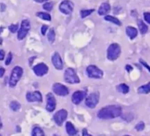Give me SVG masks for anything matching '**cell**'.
I'll list each match as a JSON object with an SVG mask.
<instances>
[{"instance_id":"cell-1","label":"cell","mask_w":150,"mask_h":136,"mask_svg":"<svg viewBox=\"0 0 150 136\" xmlns=\"http://www.w3.org/2000/svg\"><path fill=\"white\" fill-rule=\"evenodd\" d=\"M122 112V108L119 105H108L99 111L98 117L101 119H112L119 117Z\"/></svg>"},{"instance_id":"cell-2","label":"cell","mask_w":150,"mask_h":136,"mask_svg":"<svg viewBox=\"0 0 150 136\" xmlns=\"http://www.w3.org/2000/svg\"><path fill=\"white\" fill-rule=\"evenodd\" d=\"M23 69L19 66H16L13 69L9 80V85L11 87H15L23 75Z\"/></svg>"},{"instance_id":"cell-3","label":"cell","mask_w":150,"mask_h":136,"mask_svg":"<svg viewBox=\"0 0 150 136\" xmlns=\"http://www.w3.org/2000/svg\"><path fill=\"white\" fill-rule=\"evenodd\" d=\"M121 52H122V50H121L120 45L117 43H112L108 47L107 56L110 61H115L119 58Z\"/></svg>"},{"instance_id":"cell-4","label":"cell","mask_w":150,"mask_h":136,"mask_svg":"<svg viewBox=\"0 0 150 136\" xmlns=\"http://www.w3.org/2000/svg\"><path fill=\"white\" fill-rule=\"evenodd\" d=\"M64 80L68 84H78L80 82L78 75H77L74 70L72 68H67L64 73Z\"/></svg>"},{"instance_id":"cell-5","label":"cell","mask_w":150,"mask_h":136,"mask_svg":"<svg viewBox=\"0 0 150 136\" xmlns=\"http://www.w3.org/2000/svg\"><path fill=\"white\" fill-rule=\"evenodd\" d=\"M86 72H87L89 78H102L103 77V72L99 68H98L95 65H89L86 69Z\"/></svg>"},{"instance_id":"cell-6","label":"cell","mask_w":150,"mask_h":136,"mask_svg":"<svg viewBox=\"0 0 150 136\" xmlns=\"http://www.w3.org/2000/svg\"><path fill=\"white\" fill-rule=\"evenodd\" d=\"M30 27L31 26H30V23L28 20H23L21 21V28L18 31V39L19 40H21L27 36L28 31L30 29Z\"/></svg>"},{"instance_id":"cell-7","label":"cell","mask_w":150,"mask_h":136,"mask_svg":"<svg viewBox=\"0 0 150 136\" xmlns=\"http://www.w3.org/2000/svg\"><path fill=\"white\" fill-rule=\"evenodd\" d=\"M74 7V5L71 1L64 0L60 3V6H59V10L62 13L65 14V15H70L73 11Z\"/></svg>"},{"instance_id":"cell-8","label":"cell","mask_w":150,"mask_h":136,"mask_svg":"<svg viewBox=\"0 0 150 136\" xmlns=\"http://www.w3.org/2000/svg\"><path fill=\"white\" fill-rule=\"evenodd\" d=\"M99 101V95L97 92L89 94L86 100V105L90 108H94Z\"/></svg>"},{"instance_id":"cell-9","label":"cell","mask_w":150,"mask_h":136,"mask_svg":"<svg viewBox=\"0 0 150 136\" xmlns=\"http://www.w3.org/2000/svg\"><path fill=\"white\" fill-rule=\"evenodd\" d=\"M52 91L54 94L58 96H66L69 94V91L66 86L60 84V83H55L52 86Z\"/></svg>"},{"instance_id":"cell-10","label":"cell","mask_w":150,"mask_h":136,"mask_svg":"<svg viewBox=\"0 0 150 136\" xmlns=\"http://www.w3.org/2000/svg\"><path fill=\"white\" fill-rule=\"evenodd\" d=\"M68 116V112L65 109H61L57 111L54 115V121L58 126H62L63 123Z\"/></svg>"},{"instance_id":"cell-11","label":"cell","mask_w":150,"mask_h":136,"mask_svg":"<svg viewBox=\"0 0 150 136\" xmlns=\"http://www.w3.org/2000/svg\"><path fill=\"white\" fill-rule=\"evenodd\" d=\"M33 71L37 76H44L48 73V66L44 63H40L33 67Z\"/></svg>"},{"instance_id":"cell-12","label":"cell","mask_w":150,"mask_h":136,"mask_svg":"<svg viewBox=\"0 0 150 136\" xmlns=\"http://www.w3.org/2000/svg\"><path fill=\"white\" fill-rule=\"evenodd\" d=\"M26 98L29 103H33V102H42V95L41 92L38 91H33V92H29L26 94Z\"/></svg>"},{"instance_id":"cell-13","label":"cell","mask_w":150,"mask_h":136,"mask_svg":"<svg viewBox=\"0 0 150 136\" xmlns=\"http://www.w3.org/2000/svg\"><path fill=\"white\" fill-rule=\"evenodd\" d=\"M56 100L54 95L52 93H49L47 95V106L46 109L49 112H52L54 111L56 108Z\"/></svg>"},{"instance_id":"cell-14","label":"cell","mask_w":150,"mask_h":136,"mask_svg":"<svg viewBox=\"0 0 150 136\" xmlns=\"http://www.w3.org/2000/svg\"><path fill=\"white\" fill-rule=\"evenodd\" d=\"M86 93L83 91H75L71 97V101L75 105H79V104L83 101L84 97H86Z\"/></svg>"},{"instance_id":"cell-15","label":"cell","mask_w":150,"mask_h":136,"mask_svg":"<svg viewBox=\"0 0 150 136\" xmlns=\"http://www.w3.org/2000/svg\"><path fill=\"white\" fill-rule=\"evenodd\" d=\"M52 61L57 70H62L63 68V63L59 53L55 52L53 54L52 56Z\"/></svg>"},{"instance_id":"cell-16","label":"cell","mask_w":150,"mask_h":136,"mask_svg":"<svg viewBox=\"0 0 150 136\" xmlns=\"http://www.w3.org/2000/svg\"><path fill=\"white\" fill-rule=\"evenodd\" d=\"M110 11V5L108 2H104L99 8L98 14L99 15H105L108 14Z\"/></svg>"},{"instance_id":"cell-17","label":"cell","mask_w":150,"mask_h":136,"mask_svg":"<svg viewBox=\"0 0 150 136\" xmlns=\"http://www.w3.org/2000/svg\"><path fill=\"white\" fill-rule=\"evenodd\" d=\"M127 35L130 38L131 40H133L138 35V30L132 27H127L126 28Z\"/></svg>"},{"instance_id":"cell-18","label":"cell","mask_w":150,"mask_h":136,"mask_svg":"<svg viewBox=\"0 0 150 136\" xmlns=\"http://www.w3.org/2000/svg\"><path fill=\"white\" fill-rule=\"evenodd\" d=\"M66 130L68 135H74L77 133V130L75 129V127L74 126V124L71 122H70V121L66 122Z\"/></svg>"},{"instance_id":"cell-19","label":"cell","mask_w":150,"mask_h":136,"mask_svg":"<svg viewBox=\"0 0 150 136\" xmlns=\"http://www.w3.org/2000/svg\"><path fill=\"white\" fill-rule=\"evenodd\" d=\"M139 94H149L150 92V82L146 85H143L138 89Z\"/></svg>"},{"instance_id":"cell-20","label":"cell","mask_w":150,"mask_h":136,"mask_svg":"<svg viewBox=\"0 0 150 136\" xmlns=\"http://www.w3.org/2000/svg\"><path fill=\"white\" fill-rule=\"evenodd\" d=\"M138 26L140 31H141L142 35H144V34H146L147 32V31H148V27L144 24V21H141V20H138Z\"/></svg>"},{"instance_id":"cell-21","label":"cell","mask_w":150,"mask_h":136,"mask_svg":"<svg viewBox=\"0 0 150 136\" xmlns=\"http://www.w3.org/2000/svg\"><path fill=\"white\" fill-rule=\"evenodd\" d=\"M117 90L119 92H122L123 94H127L129 91V88L127 84H121L117 86Z\"/></svg>"},{"instance_id":"cell-22","label":"cell","mask_w":150,"mask_h":136,"mask_svg":"<svg viewBox=\"0 0 150 136\" xmlns=\"http://www.w3.org/2000/svg\"><path fill=\"white\" fill-rule=\"evenodd\" d=\"M105 19L106 20V21H109V22L113 23V24H116V25L118 26L122 25V23H121V21H119L118 18H115V17L113 16H111V15H106V16L105 17Z\"/></svg>"},{"instance_id":"cell-23","label":"cell","mask_w":150,"mask_h":136,"mask_svg":"<svg viewBox=\"0 0 150 136\" xmlns=\"http://www.w3.org/2000/svg\"><path fill=\"white\" fill-rule=\"evenodd\" d=\"M36 15H37L38 18H41V19H43V20H46V21H50L52 20L51 15H50L49 13H47L38 12L36 13Z\"/></svg>"},{"instance_id":"cell-24","label":"cell","mask_w":150,"mask_h":136,"mask_svg":"<svg viewBox=\"0 0 150 136\" xmlns=\"http://www.w3.org/2000/svg\"><path fill=\"white\" fill-rule=\"evenodd\" d=\"M47 39L50 43H53L55 40V32H54V29H51L49 31V33L47 34Z\"/></svg>"},{"instance_id":"cell-25","label":"cell","mask_w":150,"mask_h":136,"mask_svg":"<svg viewBox=\"0 0 150 136\" xmlns=\"http://www.w3.org/2000/svg\"><path fill=\"white\" fill-rule=\"evenodd\" d=\"M32 135L33 136H44V133L43 130L40 127H35L33 130L32 132Z\"/></svg>"},{"instance_id":"cell-26","label":"cell","mask_w":150,"mask_h":136,"mask_svg":"<svg viewBox=\"0 0 150 136\" xmlns=\"http://www.w3.org/2000/svg\"><path fill=\"white\" fill-rule=\"evenodd\" d=\"M10 108L12 111H18L21 108V104L17 101H12L10 104Z\"/></svg>"},{"instance_id":"cell-27","label":"cell","mask_w":150,"mask_h":136,"mask_svg":"<svg viewBox=\"0 0 150 136\" xmlns=\"http://www.w3.org/2000/svg\"><path fill=\"white\" fill-rule=\"evenodd\" d=\"M94 12V9H90V10H82L80 11V16L82 18H85L87 16L90 15L92 13Z\"/></svg>"},{"instance_id":"cell-28","label":"cell","mask_w":150,"mask_h":136,"mask_svg":"<svg viewBox=\"0 0 150 136\" xmlns=\"http://www.w3.org/2000/svg\"><path fill=\"white\" fill-rule=\"evenodd\" d=\"M43 8L44 10L47 11H51L53 8V4L52 2H46L44 5H43Z\"/></svg>"},{"instance_id":"cell-29","label":"cell","mask_w":150,"mask_h":136,"mask_svg":"<svg viewBox=\"0 0 150 136\" xmlns=\"http://www.w3.org/2000/svg\"><path fill=\"white\" fill-rule=\"evenodd\" d=\"M144 127H145V124H144V123L143 122V121H141V122L138 123V124L135 125V130H136L137 131H142L144 129Z\"/></svg>"},{"instance_id":"cell-30","label":"cell","mask_w":150,"mask_h":136,"mask_svg":"<svg viewBox=\"0 0 150 136\" xmlns=\"http://www.w3.org/2000/svg\"><path fill=\"white\" fill-rule=\"evenodd\" d=\"M18 29V24H11V26H9V30L12 33L16 32V31Z\"/></svg>"},{"instance_id":"cell-31","label":"cell","mask_w":150,"mask_h":136,"mask_svg":"<svg viewBox=\"0 0 150 136\" xmlns=\"http://www.w3.org/2000/svg\"><path fill=\"white\" fill-rule=\"evenodd\" d=\"M12 59H13V55H12V53H11V52H10L9 54H8V57H7L6 61H5V64H6V65H9V64H11V61H12Z\"/></svg>"},{"instance_id":"cell-32","label":"cell","mask_w":150,"mask_h":136,"mask_svg":"<svg viewBox=\"0 0 150 136\" xmlns=\"http://www.w3.org/2000/svg\"><path fill=\"white\" fill-rule=\"evenodd\" d=\"M144 20H145L148 24H150V13H144Z\"/></svg>"},{"instance_id":"cell-33","label":"cell","mask_w":150,"mask_h":136,"mask_svg":"<svg viewBox=\"0 0 150 136\" xmlns=\"http://www.w3.org/2000/svg\"><path fill=\"white\" fill-rule=\"evenodd\" d=\"M47 29H48V26L47 25H43L41 27V33H42L43 35H46V32H47Z\"/></svg>"},{"instance_id":"cell-34","label":"cell","mask_w":150,"mask_h":136,"mask_svg":"<svg viewBox=\"0 0 150 136\" xmlns=\"http://www.w3.org/2000/svg\"><path fill=\"white\" fill-rule=\"evenodd\" d=\"M5 58V51L3 50H0V61L4 59Z\"/></svg>"},{"instance_id":"cell-35","label":"cell","mask_w":150,"mask_h":136,"mask_svg":"<svg viewBox=\"0 0 150 136\" xmlns=\"http://www.w3.org/2000/svg\"><path fill=\"white\" fill-rule=\"evenodd\" d=\"M140 61H141V64H143V65L144 66V67H146V69L148 70H149V72H150V67H149V66L148 64H147L145 62V61H143V60H141H141H140Z\"/></svg>"},{"instance_id":"cell-36","label":"cell","mask_w":150,"mask_h":136,"mask_svg":"<svg viewBox=\"0 0 150 136\" xmlns=\"http://www.w3.org/2000/svg\"><path fill=\"white\" fill-rule=\"evenodd\" d=\"M5 69H4L3 67H0V78H2V76L4 75V74H5Z\"/></svg>"},{"instance_id":"cell-37","label":"cell","mask_w":150,"mask_h":136,"mask_svg":"<svg viewBox=\"0 0 150 136\" xmlns=\"http://www.w3.org/2000/svg\"><path fill=\"white\" fill-rule=\"evenodd\" d=\"M126 70L128 73H129L130 71L132 70V67L130 65H127L126 66Z\"/></svg>"},{"instance_id":"cell-38","label":"cell","mask_w":150,"mask_h":136,"mask_svg":"<svg viewBox=\"0 0 150 136\" xmlns=\"http://www.w3.org/2000/svg\"><path fill=\"white\" fill-rule=\"evenodd\" d=\"M83 136L90 135H89V134H88V131H87V130H86V129H83Z\"/></svg>"},{"instance_id":"cell-39","label":"cell","mask_w":150,"mask_h":136,"mask_svg":"<svg viewBox=\"0 0 150 136\" xmlns=\"http://www.w3.org/2000/svg\"><path fill=\"white\" fill-rule=\"evenodd\" d=\"M35 2H38V3H43V2H47L48 0H34Z\"/></svg>"},{"instance_id":"cell-40","label":"cell","mask_w":150,"mask_h":136,"mask_svg":"<svg viewBox=\"0 0 150 136\" xmlns=\"http://www.w3.org/2000/svg\"><path fill=\"white\" fill-rule=\"evenodd\" d=\"M2 127V119H1V117H0V129Z\"/></svg>"},{"instance_id":"cell-41","label":"cell","mask_w":150,"mask_h":136,"mask_svg":"<svg viewBox=\"0 0 150 136\" xmlns=\"http://www.w3.org/2000/svg\"><path fill=\"white\" fill-rule=\"evenodd\" d=\"M2 39L0 38V45H2Z\"/></svg>"},{"instance_id":"cell-42","label":"cell","mask_w":150,"mask_h":136,"mask_svg":"<svg viewBox=\"0 0 150 136\" xmlns=\"http://www.w3.org/2000/svg\"></svg>"}]
</instances>
